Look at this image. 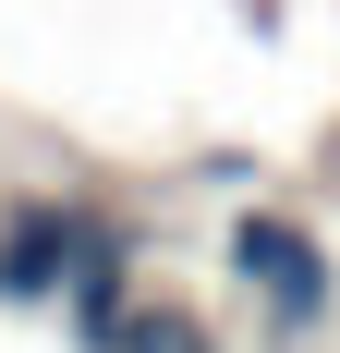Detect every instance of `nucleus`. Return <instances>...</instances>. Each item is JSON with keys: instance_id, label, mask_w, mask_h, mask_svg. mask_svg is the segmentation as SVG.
<instances>
[{"instance_id": "f03ea898", "label": "nucleus", "mask_w": 340, "mask_h": 353, "mask_svg": "<svg viewBox=\"0 0 340 353\" xmlns=\"http://www.w3.org/2000/svg\"><path fill=\"white\" fill-rule=\"evenodd\" d=\"M98 244H122V232L85 195H12V219H0V305H61V281Z\"/></svg>"}, {"instance_id": "f257e3e1", "label": "nucleus", "mask_w": 340, "mask_h": 353, "mask_svg": "<svg viewBox=\"0 0 340 353\" xmlns=\"http://www.w3.org/2000/svg\"><path fill=\"white\" fill-rule=\"evenodd\" d=\"M231 281L255 292V329H268V341H316V329L340 317V256H328V232L292 219V208H243L231 219Z\"/></svg>"}, {"instance_id": "7ed1b4c3", "label": "nucleus", "mask_w": 340, "mask_h": 353, "mask_svg": "<svg viewBox=\"0 0 340 353\" xmlns=\"http://www.w3.org/2000/svg\"><path fill=\"white\" fill-rule=\"evenodd\" d=\"M109 353H206V329L182 317V305H134V317H122V341Z\"/></svg>"}]
</instances>
